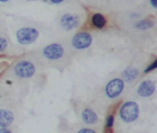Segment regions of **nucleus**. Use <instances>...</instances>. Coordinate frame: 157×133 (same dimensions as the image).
<instances>
[{"instance_id":"7","label":"nucleus","mask_w":157,"mask_h":133,"mask_svg":"<svg viewBox=\"0 0 157 133\" xmlns=\"http://www.w3.org/2000/svg\"><path fill=\"white\" fill-rule=\"evenodd\" d=\"M79 21H80V19L75 13H65L60 18V26L66 31H71V30L77 28Z\"/></svg>"},{"instance_id":"2","label":"nucleus","mask_w":157,"mask_h":133,"mask_svg":"<svg viewBox=\"0 0 157 133\" xmlns=\"http://www.w3.org/2000/svg\"><path fill=\"white\" fill-rule=\"evenodd\" d=\"M39 37V31L34 28H21L17 32V40L20 44L29 45L36 41Z\"/></svg>"},{"instance_id":"17","label":"nucleus","mask_w":157,"mask_h":133,"mask_svg":"<svg viewBox=\"0 0 157 133\" xmlns=\"http://www.w3.org/2000/svg\"><path fill=\"white\" fill-rule=\"evenodd\" d=\"M78 133H96L94 130H91V129H88V128H85V129H81L80 131H79Z\"/></svg>"},{"instance_id":"10","label":"nucleus","mask_w":157,"mask_h":133,"mask_svg":"<svg viewBox=\"0 0 157 133\" xmlns=\"http://www.w3.org/2000/svg\"><path fill=\"white\" fill-rule=\"evenodd\" d=\"M137 76H139V69L135 67H126L123 72H122V78L124 79L125 81H128V83H131V81L135 80L137 78Z\"/></svg>"},{"instance_id":"13","label":"nucleus","mask_w":157,"mask_h":133,"mask_svg":"<svg viewBox=\"0 0 157 133\" xmlns=\"http://www.w3.org/2000/svg\"><path fill=\"white\" fill-rule=\"evenodd\" d=\"M153 26H154V23H153L152 21H148V20H142L135 24L136 29H140V30H147L153 28Z\"/></svg>"},{"instance_id":"5","label":"nucleus","mask_w":157,"mask_h":133,"mask_svg":"<svg viewBox=\"0 0 157 133\" xmlns=\"http://www.w3.org/2000/svg\"><path fill=\"white\" fill-rule=\"evenodd\" d=\"M43 55L44 57L51 61L59 60L64 55V47L58 43H52V44L47 45L43 50Z\"/></svg>"},{"instance_id":"19","label":"nucleus","mask_w":157,"mask_h":133,"mask_svg":"<svg viewBox=\"0 0 157 133\" xmlns=\"http://www.w3.org/2000/svg\"><path fill=\"white\" fill-rule=\"evenodd\" d=\"M151 3H152V6L154 7V8L157 7V0H151Z\"/></svg>"},{"instance_id":"16","label":"nucleus","mask_w":157,"mask_h":133,"mask_svg":"<svg viewBox=\"0 0 157 133\" xmlns=\"http://www.w3.org/2000/svg\"><path fill=\"white\" fill-rule=\"evenodd\" d=\"M113 115H109V117L107 118V127L108 128H112L113 125Z\"/></svg>"},{"instance_id":"18","label":"nucleus","mask_w":157,"mask_h":133,"mask_svg":"<svg viewBox=\"0 0 157 133\" xmlns=\"http://www.w3.org/2000/svg\"><path fill=\"white\" fill-rule=\"evenodd\" d=\"M0 133H11L10 131L8 130V129H0Z\"/></svg>"},{"instance_id":"4","label":"nucleus","mask_w":157,"mask_h":133,"mask_svg":"<svg viewBox=\"0 0 157 133\" xmlns=\"http://www.w3.org/2000/svg\"><path fill=\"white\" fill-rule=\"evenodd\" d=\"M73 46L77 50H85L87 47H89L92 43L91 34L88 32H79L73 37Z\"/></svg>"},{"instance_id":"14","label":"nucleus","mask_w":157,"mask_h":133,"mask_svg":"<svg viewBox=\"0 0 157 133\" xmlns=\"http://www.w3.org/2000/svg\"><path fill=\"white\" fill-rule=\"evenodd\" d=\"M7 47H8V41H7V39L0 37V53L5 52L7 50Z\"/></svg>"},{"instance_id":"9","label":"nucleus","mask_w":157,"mask_h":133,"mask_svg":"<svg viewBox=\"0 0 157 133\" xmlns=\"http://www.w3.org/2000/svg\"><path fill=\"white\" fill-rule=\"evenodd\" d=\"M81 119L87 124H94L98 121V115H96L94 110L91 109H85L81 112Z\"/></svg>"},{"instance_id":"21","label":"nucleus","mask_w":157,"mask_h":133,"mask_svg":"<svg viewBox=\"0 0 157 133\" xmlns=\"http://www.w3.org/2000/svg\"><path fill=\"white\" fill-rule=\"evenodd\" d=\"M1 2H7V1H9V0H0Z\"/></svg>"},{"instance_id":"8","label":"nucleus","mask_w":157,"mask_h":133,"mask_svg":"<svg viewBox=\"0 0 157 133\" xmlns=\"http://www.w3.org/2000/svg\"><path fill=\"white\" fill-rule=\"evenodd\" d=\"M155 92V85L153 81L151 80H145L142 81L141 85L137 88V94L141 97H149L152 96Z\"/></svg>"},{"instance_id":"3","label":"nucleus","mask_w":157,"mask_h":133,"mask_svg":"<svg viewBox=\"0 0 157 133\" xmlns=\"http://www.w3.org/2000/svg\"><path fill=\"white\" fill-rule=\"evenodd\" d=\"M14 73L21 78H30L35 74V66L29 61H21L14 66Z\"/></svg>"},{"instance_id":"1","label":"nucleus","mask_w":157,"mask_h":133,"mask_svg":"<svg viewBox=\"0 0 157 133\" xmlns=\"http://www.w3.org/2000/svg\"><path fill=\"white\" fill-rule=\"evenodd\" d=\"M140 115V109L137 104L134 101H126L120 109V117L124 122H133Z\"/></svg>"},{"instance_id":"6","label":"nucleus","mask_w":157,"mask_h":133,"mask_svg":"<svg viewBox=\"0 0 157 133\" xmlns=\"http://www.w3.org/2000/svg\"><path fill=\"white\" fill-rule=\"evenodd\" d=\"M124 88V81L121 78H114L110 80L105 86V94L109 98H115L122 92Z\"/></svg>"},{"instance_id":"15","label":"nucleus","mask_w":157,"mask_h":133,"mask_svg":"<svg viewBox=\"0 0 157 133\" xmlns=\"http://www.w3.org/2000/svg\"><path fill=\"white\" fill-rule=\"evenodd\" d=\"M156 65H157V61H154V62H153V64H151V65H149L144 72H145V73H148V72L153 71V69H155V68H156Z\"/></svg>"},{"instance_id":"12","label":"nucleus","mask_w":157,"mask_h":133,"mask_svg":"<svg viewBox=\"0 0 157 133\" xmlns=\"http://www.w3.org/2000/svg\"><path fill=\"white\" fill-rule=\"evenodd\" d=\"M92 24L98 29H102L105 25V18L103 17V14L101 13H94L91 18Z\"/></svg>"},{"instance_id":"20","label":"nucleus","mask_w":157,"mask_h":133,"mask_svg":"<svg viewBox=\"0 0 157 133\" xmlns=\"http://www.w3.org/2000/svg\"><path fill=\"white\" fill-rule=\"evenodd\" d=\"M52 3H60V2H63L64 0H50Z\"/></svg>"},{"instance_id":"11","label":"nucleus","mask_w":157,"mask_h":133,"mask_svg":"<svg viewBox=\"0 0 157 133\" xmlns=\"http://www.w3.org/2000/svg\"><path fill=\"white\" fill-rule=\"evenodd\" d=\"M13 122V115L8 110H0V127L6 128Z\"/></svg>"}]
</instances>
